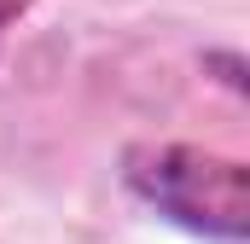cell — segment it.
Listing matches in <instances>:
<instances>
[{
  "label": "cell",
  "instance_id": "6da1fadb",
  "mask_svg": "<svg viewBox=\"0 0 250 244\" xmlns=\"http://www.w3.org/2000/svg\"><path fill=\"white\" fill-rule=\"evenodd\" d=\"M117 181L140 209L192 239H250V169L227 151H204L187 140H134L117 157Z\"/></svg>",
  "mask_w": 250,
  "mask_h": 244
},
{
  "label": "cell",
  "instance_id": "7a4b0ae2",
  "mask_svg": "<svg viewBox=\"0 0 250 244\" xmlns=\"http://www.w3.org/2000/svg\"><path fill=\"white\" fill-rule=\"evenodd\" d=\"M198 64H204V76H215L233 99H245V93H250V81H245V53H239V47H204Z\"/></svg>",
  "mask_w": 250,
  "mask_h": 244
},
{
  "label": "cell",
  "instance_id": "3957f363",
  "mask_svg": "<svg viewBox=\"0 0 250 244\" xmlns=\"http://www.w3.org/2000/svg\"><path fill=\"white\" fill-rule=\"evenodd\" d=\"M29 6H35V0H0V53H6V35L29 18Z\"/></svg>",
  "mask_w": 250,
  "mask_h": 244
}]
</instances>
